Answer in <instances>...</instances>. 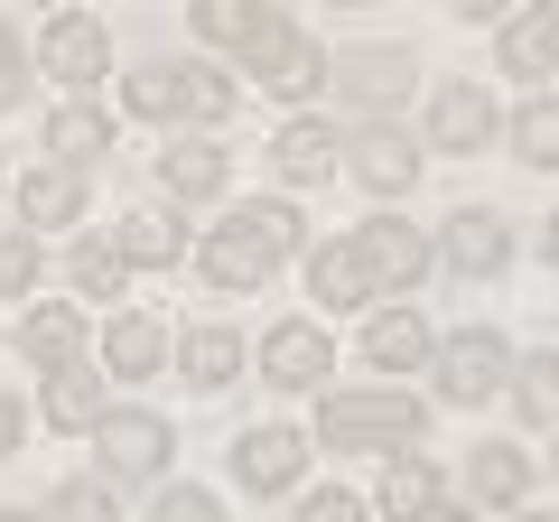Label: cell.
<instances>
[{"mask_svg":"<svg viewBox=\"0 0 559 522\" xmlns=\"http://www.w3.org/2000/svg\"><path fill=\"white\" fill-rule=\"evenodd\" d=\"M495 57H503V75H550V66H559V20H550V10H522V20H503Z\"/></svg>","mask_w":559,"mask_h":522,"instance_id":"obj_17","label":"cell"},{"mask_svg":"<svg viewBox=\"0 0 559 522\" xmlns=\"http://www.w3.org/2000/svg\"><path fill=\"white\" fill-rule=\"evenodd\" d=\"M308 299L318 308H373V281H364L355 242H318V252H308Z\"/></svg>","mask_w":559,"mask_h":522,"instance_id":"obj_15","label":"cell"},{"mask_svg":"<svg viewBox=\"0 0 559 522\" xmlns=\"http://www.w3.org/2000/svg\"><path fill=\"white\" fill-rule=\"evenodd\" d=\"M121 261H131V271H140V261H150V271H159V261H178L187 252V224L178 215H121Z\"/></svg>","mask_w":559,"mask_h":522,"instance_id":"obj_30","label":"cell"},{"mask_svg":"<svg viewBox=\"0 0 559 522\" xmlns=\"http://www.w3.org/2000/svg\"><path fill=\"white\" fill-rule=\"evenodd\" d=\"M336 131H326V121H289V131H280V141H271V159H280V178H289V187H318L326 178V168H336Z\"/></svg>","mask_w":559,"mask_h":522,"instance_id":"obj_20","label":"cell"},{"mask_svg":"<svg viewBox=\"0 0 559 522\" xmlns=\"http://www.w3.org/2000/svg\"><path fill=\"white\" fill-rule=\"evenodd\" d=\"M197 261H205V281H215L224 299H242V289H261V281H271V252H261V242L242 234V224H215Z\"/></svg>","mask_w":559,"mask_h":522,"instance_id":"obj_14","label":"cell"},{"mask_svg":"<svg viewBox=\"0 0 559 522\" xmlns=\"http://www.w3.org/2000/svg\"><path fill=\"white\" fill-rule=\"evenodd\" d=\"M187 20H197L205 47H234V57H242V47H252L280 10H271V0H187Z\"/></svg>","mask_w":559,"mask_h":522,"instance_id":"obj_16","label":"cell"},{"mask_svg":"<svg viewBox=\"0 0 559 522\" xmlns=\"http://www.w3.org/2000/svg\"><path fill=\"white\" fill-rule=\"evenodd\" d=\"M20 439H28V411L10 402V392H0V458H10V448H20Z\"/></svg>","mask_w":559,"mask_h":522,"instance_id":"obj_40","label":"cell"},{"mask_svg":"<svg viewBox=\"0 0 559 522\" xmlns=\"http://www.w3.org/2000/svg\"><path fill=\"white\" fill-rule=\"evenodd\" d=\"M168 420H150V411H103L94 420V458H103V476H159L168 466Z\"/></svg>","mask_w":559,"mask_h":522,"instance_id":"obj_5","label":"cell"},{"mask_svg":"<svg viewBox=\"0 0 559 522\" xmlns=\"http://www.w3.org/2000/svg\"><path fill=\"white\" fill-rule=\"evenodd\" d=\"M550 75H559V66H550Z\"/></svg>","mask_w":559,"mask_h":522,"instance_id":"obj_48","label":"cell"},{"mask_svg":"<svg viewBox=\"0 0 559 522\" xmlns=\"http://www.w3.org/2000/svg\"><path fill=\"white\" fill-rule=\"evenodd\" d=\"M326 336L308 318H289V327H271V336H261V382H280V392H318V373H326Z\"/></svg>","mask_w":559,"mask_h":522,"instance_id":"obj_10","label":"cell"},{"mask_svg":"<svg viewBox=\"0 0 559 522\" xmlns=\"http://www.w3.org/2000/svg\"><path fill=\"white\" fill-rule=\"evenodd\" d=\"M234 224H242V234H252L271 261H280V252H299V205H280V197H252Z\"/></svg>","mask_w":559,"mask_h":522,"instance_id":"obj_32","label":"cell"},{"mask_svg":"<svg viewBox=\"0 0 559 522\" xmlns=\"http://www.w3.org/2000/svg\"><path fill=\"white\" fill-rule=\"evenodd\" d=\"M513 150L532 168H559V103H522L513 112Z\"/></svg>","mask_w":559,"mask_h":522,"instance_id":"obj_33","label":"cell"},{"mask_svg":"<svg viewBox=\"0 0 559 522\" xmlns=\"http://www.w3.org/2000/svg\"><path fill=\"white\" fill-rule=\"evenodd\" d=\"M540 261H559V215H550V224H540Z\"/></svg>","mask_w":559,"mask_h":522,"instance_id":"obj_43","label":"cell"},{"mask_svg":"<svg viewBox=\"0 0 559 522\" xmlns=\"http://www.w3.org/2000/svg\"><path fill=\"white\" fill-rule=\"evenodd\" d=\"M121 103H131L140 121H187V57H150L121 84Z\"/></svg>","mask_w":559,"mask_h":522,"instance_id":"obj_19","label":"cell"},{"mask_svg":"<svg viewBox=\"0 0 559 522\" xmlns=\"http://www.w3.org/2000/svg\"><path fill=\"white\" fill-rule=\"evenodd\" d=\"M159 178H168V197H224L234 159H224L215 141H168L159 150Z\"/></svg>","mask_w":559,"mask_h":522,"instance_id":"obj_18","label":"cell"},{"mask_svg":"<svg viewBox=\"0 0 559 522\" xmlns=\"http://www.w3.org/2000/svg\"><path fill=\"white\" fill-rule=\"evenodd\" d=\"M20 355L38 364V373H66V364H84V318H75L66 299L28 308V318H20Z\"/></svg>","mask_w":559,"mask_h":522,"instance_id":"obj_13","label":"cell"},{"mask_svg":"<svg viewBox=\"0 0 559 522\" xmlns=\"http://www.w3.org/2000/svg\"><path fill=\"white\" fill-rule=\"evenodd\" d=\"M448 10H457V20H503L513 0H448Z\"/></svg>","mask_w":559,"mask_h":522,"instance_id":"obj_41","label":"cell"},{"mask_svg":"<svg viewBox=\"0 0 559 522\" xmlns=\"http://www.w3.org/2000/svg\"><path fill=\"white\" fill-rule=\"evenodd\" d=\"M411 75H419V66H411V47H345V57L326 66V84H336V94L355 103V112H373V121L392 112L401 94H411Z\"/></svg>","mask_w":559,"mask_h":522,"instance_id":"obj_4","label":"cell"},{"mask_svg":"<svg viewBox=\"0 0 559 522\" xmlns=\"http://www.w3.org/2000/svg\"><path fill=\"white\" fill-rule=\"evenodd\" d=\"M299 522H364V503L345 495V485H318V495L299 503Z\"/></svg>","mask_w":559,"mask_h":522,"instance_id":"obj_37","label":"cell"},{"mask_svg":"<svg viewBox=\"0 0 559 522\" xmlns=\"http://www.w3.org/2000/svg\"><path fill=\"white\" fill-rule=\"evenodd\" d=\"M38 66L66 84V94H94V75H112V38H103V20L66 10V20L38 38Z\"/></svg>","mask_w":559,"mask_h":522,"instance_id":"obj_6","label":"cell"},{"mask_svg":"<svg viewBox=\"0 0 559 522\" xmlns=\"http://www.w3.org/2000/svg\"><path fill=\"white\" fill-rule=\"evenodd\" d=\"M57 522H121V513L94 495V485H66V495H57Z\"/></svg>","mask_w":559,"mask_h":522,"instance_id":"obj_38","label":"cell"},{"mask_svg":"<svg viewBox=\"0 0 559 522\" xmlns=\"http://www.w3.org/2000/svg\"><path fill=\"white\" fill-rule=\"evenodd\" d=\"M364 355H373L382 373H419V364H429V327H419L411 308H382V318L364 327Z\"/></svg>","mask_w":559,"mask_h":522,"instance_id":"obj_22","label":"cell"},{"mask_svg":"<svg viewBox=\"0 0 559 522\" xmlns=\"http://www.w3.org/2000/svg\"><path fill=\"white\" fill-rule=\"evenodd\" d=\"M513 402H522V420H532V429H559V355H550V345L513 364Z\"/></svg>","mask_w":559,"mask_h":522,"instance_id":"obj_31","label":"cell"},{"mask_svg":"<svg viewBox=\"0 0 559 522\" xmlns=\"http://www.w3.org/2000/svg\"><path fill=\"white\" fill-rule=\"evenodd\" d=\"M429 411L411 392H326L318 402V439L326 448H411Z\"/></svg>","mask_w":559,"mask_h":522,"instance_id":"obj_1","label":"cell"},{"mask_svg":"<svg viewBox=\"0 0 559 522\" xmlns=\"http://www.w3.org/2000/svg\"><path fill=\"white\" fill-rule=\"evenodd\" d=\"M345 10H364V0H345Z\"/></svg>","mask_w":559,"mask_h":522,"instance_id":"obj_47","label":"cell"},{"mask_svg":"<svg viewBox=\"0 0 559 522\" xmlns=\"http://www.w3.org/2000/svg\"><path fill=\"white\" fill-rule=\"evenodd\" d=\"M466 495L476 503H522L532 495V458H522V448H476V458H466Z\"/></svg>","mask_w":559,"mask_h":522,"instance_id":"obj_24","label":"cell"},{"mask_svg":"<svg viewBox=\"0 0 559 522\" xmlns=\"http://www.w3.org/2000/svg\"><path fill=\"white\" fill-rule=\"evenodd\" d=\"M503 373H513V345H503L495 327H466L457 345H439V392H448L457 411L495 402V392H503Z\"/></svg>","mask_w":559,"mask_h":522,"instance_id":"obj_3","label":"cell"},{"mask_svg":"<svg viewBox=\"0 0 559 522\" xmlns=\"http://www.w3.org/2000/svg\"><path fill=\"white\" fill-rule=\"evenodd\" d=\"M47 420H57V429H94V420H103V382H94V364H66V373H47Z\"/></svg>","mask_w":559,"mask_h":522,"instance_id":"obj_28","label":"cell"},{"mask_svg":"<svg viewBox=\"0 0 559 522\" xmlns=\"http://www.w3.org/2000/svg\"><path fill=\"white\" fill-rule=\"evenodd\" d=\"M345 168H355L373 197H411V178H419V141H401L392 121H373V131L345 150Z\"/></svg>","mask_w":559,"mask_h":522,"instance_id":"obj_12","label":"cell"},{"mask_svg":"<svg viewBox=\"0 0 559 522\" xmlns=\"http://www.w3.org/2000/svg\"><path fill=\"white\" fill-rule=\"evenodd\" d=\"M150 522H224V513H215V495H205V485H168Z\"/></svg>","mask_w":559,"mask_h":522,"instance_id":"obj_36","label":"cell"},{"mask_svg":"<svg viewBox=\"0 0 559 522\" xmlns=\"http://www.w3.org/2000/svg\"><path fill=\"white\" fill-rule=\"evenodd\" d=\"M47 150H57V168H75V178H84V168L112 150V121H103L94 103H66V112L47 121Z\"/></svg>","mask_w":559,"mask_h":522,"instance_id":"obj_21","label":"cell"},{"mask_svg":"<svg viewBox=\"0 0 559 522\" xmlns=\"http://www.w3.org/2000/svg\"><path fill=\"white\" fill-rule=\"evenodd\" d=\"M532 10H550V20H559V0H532Z\"/></svg>","mask_w":559,"mask_h":522,"instance_id":"obj_45","label":"cell"},{"mask_svg":"<svg viewBox=\"0 0 559 522\" xmlns=\"http://www.w3.org/2000/svg\"><path fill=\"white\" fill-rule=\"evenodd\" d=\"M178 364H187L197 392H224V382L242 373V336H234V327H197V336L178 345Z\"/></svg>","mask_w":559,"mask_h":522,"instance_id":"obj_25","label":"cell"},{"mask_svg":"<svg viewBox=\"0 0 559 522\" xmlns=\"http://www.w3.org/2000/svg\"><path fill=\"white\" fill-rule=\"evenodd\" d=\"M28 289H38V242L0 234V299H28Z\"/></svg>","mask_w":559,"mask_h":522,"instance_id":"obj_35","label":"cell"},{"mask_svg":"<svg viewBox=\"0 0 559 522\" xmlns=\"http://www.w3.org/2000/svg\"><path fill=\"white\" fill-rule=\"evenodd\" d=\"M66 281L84 289V299H121V281H131V261H121L112 234H84L75 252H66Z\"/></svg>","mask_w":559,"mask_h":522,"instance_id":"obj_27","label":"cell"},{"mask_svg":"<svg viewBox=\"0 0 559 522\" xmlns=\"http://www.w3.org/2000/svg\"><path fill=\"white\" fill-rule=\"evenodd\" d=\"M103 364H112V373H159V364H168V327L140 318V308L112 318V327H103Z\"/></svg>","mask_w":559,"mask_h":522,"instance_id":"obj_23","label":"cell"},{"mask_svg":"<svg viewBox=\"0 0 559 522\" xmlns=\"http://www.w3.org/2000/svg\"><path fill=\"white\" fill-rule=\"evenodd\" d=\"M495 141V94L485 84H439L429 103V150H485Z\"/></svg>","mask_w":559,"mask_h":522,"instance_id":"obj_11","label":"cell"},{"mask_svg":"<svg viewBox=\"0 0 559 522\" xmlns=\"http://www.w3.org/2000/svg\"><path fill=\"white\" fill-rule=\"evenodd\" d=\"M503 261H513V224H503L495 205L448 215V271H457V281H495Z\"/></svg>","mask_w":559,"mask_h":522,"instance_id":"obj_9","label":"cell"},{"mask_svg":"<svg viewBox=\"0 0 559 522\" xmlns=\"http://www.w3.org/2000/svg\"><path fill=\"white\" fill-rule=\"evenodd\" d=\"M242 75H252L261 94H280V103H308V94L326 84V57H318V38H308V28L271 20L252 47H242Z\"/></svg>","mask_w":559,"mask_h":522,"instance_id":"obj_2","label":"cell"},{"mask_svg":"<svg viewBox=\"0 0 559 522\" xmlns=\"http://www.w3.org/2000/svg\"><path fill=\"white\" fill-rule=\"evenodd\" d=\"M429 503H439V466H429V458H392V466H382V513H392V522H419Z\"/></svg>","mask_w":559,"mask_h":522,"instance_id":"obj_29","label":"cell"},{"mask_svg":"<svg viewBox=\"0 0 559 522\" xmlns=\"http://www.w3.org/2000/svg\"><path fill=\"white\" fill-rule=\"evenodd\" d=\"M522 522H550V513H522Z\"/></svg>","mask_w":559,"mask_h":522,"instance_id":"obj_46","label":"cell"},{"mask_svg":"<svg viewBox=\"0 0 559 522\" xmlns=\"http://www.w3.org/2000/svg\"><path fill=\"white\" fill-rule=\"evenodd\" d=\"M20 28H10V20H0V112H10V103H20Z\"/></svg>","mask_w":559,"mask_h":522,"instance_id":"obj_39","label":"cell"},{"mask_svg":"<svg viewBox=\"0 0 559 522\" xmlns=\"http://www.w3.org/2000/svg\"><path fill=\"white\" fill-rule=\"evenodd\" d=\"M20 215L28 224H75L84 215V178L75 168H28L20 178Z\"/></svg>","mask_w":559,"mask_h":522,"instance_id":"obj_26","label":"cell"},{"mask_svg":"<svg viewBox=\"0 0 559 522\" xmlns=\"http://www.w3.org/2000/svg\"><path fill=\"white\" fill-rule=\"evenodd\" d=\"M355 252H364V281H373V299H382V289H411L419 271H429V234H419V224H392V215L364 224Z\"/></svg>","mask_w":559,"mask_h":522,"instance_id":"obj_8","label":"cell"},{"mask_svg":"<svg viewBox=\"0 0 559 522\" xmlns=\"http://www.w3.org/2000/svg\"><path fill=\"white\" fill-rule=\"evenodd\" d=\"M0 522H38V513H20V503H10V513H0Z\"/></svg>","mask_w":559,"mask_h":522,"instance_id":"obj_44","label":"cell"},{"mask_svg":"<svg viewBox=\"0 0 559 522\" xmlns=\"http://www.w3.org/2000/svg\"><path fill=\"white\" fill-rule=\"evenodd\" d=\"M299 466H308V439L299 429H242L234 439V476H242V495H289L299 485Z\"/></svg>","mask_w":559,"mask_h":522,"instance_id":"obj_7","label":"cell"},{"mask_svg":"<svg viewBox=\"0 0 559 522\" xmlns=\"http://www.w3.org/2000/svg\"><path fill=\"white\" fill-rule=\"evenodd\" d=\"M419 522H476V513H466V503H448V495H439V503H429V513H419Z\"/></svg>","mask_w":559,"mask_h":522,"instance_id":"obj_42","label":"cell"},{"mask_svg":"<svg viewBox=\"0 0 559 522\" xmlns=\"http://www.w3.org/2000/svg\"><path fill=\"white\" fill-rule=\"evenodd\" d=\"M224 112H234V75L205 66V57H187V121H224Z\"/></svg>","mask_w":559,"mask_h":522,"instance_id":"obj_34","label":"cell"}]
</instances>
